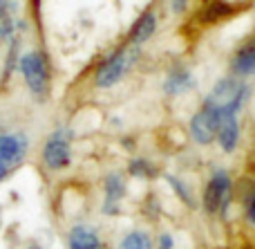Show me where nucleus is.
I'll use <instances>...</instances> for the list:
<instances>
[{
	"label": "nucleus",
	"instance_id": "1",
	"mask_svg": "<svg viewBox=\"0 0 255 249\" xmlns=\"http://www.w3.org/2000/svg\"><path fill=\"white\" fill-rule=\"evenodd\" d=\"M141 47L136 45H126V47H119L117 52H112L101 65L94 72V85L101 90H108L112 85H117L121 79L128 74V72L134 67L136 58H139Z\"/></svg>",
	"mask_w": 255,
	"mask_h": 249
},
{
	"label": "nucleus",
	"instance_id": "2",
	"mask_svg": "<svg viewBox=\"0 0 255 249\" xmlns=\"http://www.w3.org/2000/svg\"><path fill=\"white\" fill-rule=\"evenodd\" d=\"M18 70H20L22 79H25L27 88L34 97L45 99L49 92V81H52V74H49V63L47 56L38 49H31V52L22 54L18 58Z\"/></svg>",
	"mask_w": 255,
	"mask_h": 249
},
{
	"label": "nucleus",
	"instance_id": "3",
	"mask_svg": "<svg viewBox=\"0 0 255 249\" xmlns=\"http://www.w3.org/2000/svg\"><path fill=\"white\" fill-rule=\"evenodd\" d=\"M222 121V110L220 103L213 101L211 97L204 99V103L199 106V110L190 119V137L199 144V146H208L215 142L217 128Z\"/></svg>",
	"mask_w": 255,
	"mask_h": 249
},
{
	"label": "nucleus",
	"instance_id": "4",
	"mask_svg": "<svg viewBox=\"0 0 255 249\" xmlns=\"http://www.w3.org/2000/svg\"><path fill=\"white\" fill-rule=\"evenodd\" d=\"M231 198H233L231 175L226 173L224 169H217L215 173L211 175V180L206 182V189H204V196H202L204 209L211 216H215V214L224 216L231 207Z\"/></svg>",
	"mask_w": 255,
	"mask_h": 249
},
{
	"label": "nucleus",
	"instance_id": "5",
	"mask_svg": "<svg viewBox=\"0 0 255 249\" xmlns=\"http://www.w3.org/2000/svg\"><path fill=\"white\" fill-rule=\"evenodd\" d=\"M43 162L49 171H63L72 162V148H70V133L65 128H58L47 137L43 146Z\"/></svg>",
	"mask_w": 255,
	"mask_h": 249
},
{
	"label": "nucleus",
	"instance_id": "6",
	"mask_svg": "<svg viewBox=\"0 0 255 249\" xmlns=\"http://www.w3.org/2000/svg\"><path fill=\"white\" fill-rule=\"evenodd\" d=\"M27 148H29V142H27V137L22 133L0 135V162L7 164L9 169L25 160Z\"/></svg>",
	"mask_w": 255,
	"mask_h": 249
},
{
	"label": "nucleus",
	"instance_id": "7",
	"mask_svg": "<svg viewBox=\"0 0 255 249\" xmlns=\"http://www.w3.org/2000/svg\"><path fill=\"white\" fill-rule=\"evenodd\" d=\"M231 72L238 79L255 74V36H249L231 56Z\"/></svg>",
	"mask_w": 255,
	"mask_h": 249
},
{
	"label": "nucleus",
	"instance_id": "8",
	"mask_svg": "<svg viewBox=\"0 0 255 249\" xmlns=\"http://www.w3.org/2000/svg\"><path fill=\"white\" fill-rule=\"evenodd\" d=\"M154 31H157V13H154L152 9H148V11H143L134 22H132L130 31H128V45L141 47L145 40L152 38Z\"/></svg>",
	"mask_w": 255,
	"mask_h": 249
},
{
	"label": "nucleus",
	"instance_id": "9",
	"mask_svg": "<svg viewBox=\"0 0 255 249\" xmlns=\"http://www.w3.org/2000/svg\"><path fill=\"white\" fill-rule=\"evenodd\" d=\"M193 88H195V76L184 65H175L168 72L166 81H163V92L168 97H179L184 92H190Z\"/></svg>",
	"mask_w": 255,
	"mask_h": 249
},
{
	"label": "nucleus",
	"instance_id": "10",
	"mask_svg": "<svg viewBox=\"0 0 255 249\" xmlns=\"http://www.w3.org/2000/svg\"><path fill=\"white\" fill-rule=\"evenodd\" d=\"M215 142L224 153H233L240 144V121L238 117H222Z\"/></svg>",
	"mask_w": 255,
	"mask_h": 249
},
{
	"label": "nucleus",
	"instance_id": "11",
	"mask_svg": "<svg viewBox=\"0 0 255 249\" xmlns=\"http://www.w3.org/2000/svg\"><path fill=\"white\" fill-rule=\"evenodd\" d=\"M70 249H106L99 238V234L92 227L76 225L70 232Z\"/></svg>",
	"mask_w": 255,
	"mask_h": 249
},
{
	"label": "nucleus",
	"instance_id": "12",
	"mask_svg": "<svg viewBox=\"0 0 255 249\" xmlns=\"http://www.w3.org/2000/svg\"><path fill=\"white\" fill-rule=\"evenodd\" d=\"M199 20L204 22V25H215V22L220 20H226L229 16H233L235 13V7L231 2H226V0H211V2L206 4V7L199 9Z\"/></svg>",
	"mask_w": 255,
	"mask_h": 249
},
{
	"label": "nucleus",
	"instance_id": "13",
	"mask_svg": "<svg viewBox=\"0 0 255 249\" xmlns=\"http://www.w3.org/2000/svg\"><path fill=\"white\" fill-rule=\"evenodd\" d=\"M119 249H154V243L150 238V234L134 229V232L126 234L119 243Z\"/></svg>",
	"mask_w": 255,
	"mask_h": 249
},
{
	"label": "nucleus",
	"instance_id": "14",
	"mask_svg": "<svg viewBox=\"0 0 255 249\" xmlns=\"http://www.w3.org/2000/svg\"><path fill=\"white\" fill-rule=\"evenodd\" d=\"M103 189H106V202H119L126 196V182L119 173L108 175L106 182H103Z\"/></svg>",
	"mask_w": 255,
	"mask_h": 249
},
{
	"label": "nucleus",
	"instance_id": "15",
	"mask_svg": "<svg viewBox=\"0 0 255 249\" xmlns=\"http://www.w3.org/2000/svg\"><path fill=\"white\" fill-rule=\"evenodd\" d=\"M128 171H130V175H134V178H150V175H152V164H150L148 160L136 157V160L130 162Z\"/></svg>",
	"mask_w": 255,
	"mask_h": 249
},
{
	"label": "nucleus",
	"instance_id": "16",
	"mask_svg": "<svg viewBox=\"0 0 255 249\" xmlns=\"http://www.w3.org/2000/svg\"><path fill=\"white\" fill-rule=\"evenodd\" d=\"M168 182H170V187L175 189V193L186 202V205H193V198H190L188 189L184 187V182H181V180H177V178H172V175H168Z\"/></svg>",
	"mask_w": 255,
	"mask_h": 249
},
{
	"label": "nucleus",
	"instance_id": "17",
	"mask_svg": "<svg viewBox=\"0 0 255 249\" xmlns=\"http://www.w3.org/2000/svg\"><path fill=\"white\" fill-rule=\"evenodd\" d=\"M190 2H193V0H170L172 13H177V16L186 13V11H188V7H190Z\"/></svg>",
	"mask_w": 255,
	"mask_h": 249
},
{
	"label": "nucleus",
	"instance_id": "18",
	"mask_svg": "<svg viewBox=\"0 0 255 249\" xmlns=\"http://www.w3.org/2000/svg\"><path fill=\"white\" fill-rule=\"evenodd\" d=\"M11 9H13V0H0V20H11Z\"/></svg>",
	"mask_w": 255,
	"mask_h": 249
},
{
	"label": "nucleus",
	"instance_id": "19",
	"mask_svg": "<svg viewBox=\"0 0 255 249\" xmlns=\"http://www.w3.org/2000/svg\"><path fill=\"white\" fill-rule=\"evenodd\" d=\"M247 220L251 225H255V191H253V196H249V200H247Z\"/></svg>",
	"mask_w": 255,
	"mask_h": 249
},
{
	"label": "nucleus",
	"instance_id": "20",
	"mask_svg": "<svg viewBox=\"0 0 255 249\" xmlns=\"http://www.w3.org/2000/svg\"><path fill=\"white\" fill-rule=\"evenodd\" d=\"M175 247V241H172L170 234H161L159 236V249H172Z\"/></svg>",
	"mask_w": 255,
	"mask_h": 249
},
{
	"label": "nucleus",
	"instance_id": "21",
	"mask_svg": "<svg viewBox=\"0 0 255 249\" xmlns=\"http://www.w3.org/2000/svg\"><path fill=\"white\" fill-rule=\"evenodd\" d=\"M9 171H11V169H9L7 164H2V162H0V182H2V180L9 175Z\"/></svg>",
	"mask_w": 255,
	"mask_h": 249
}]
</instances>
